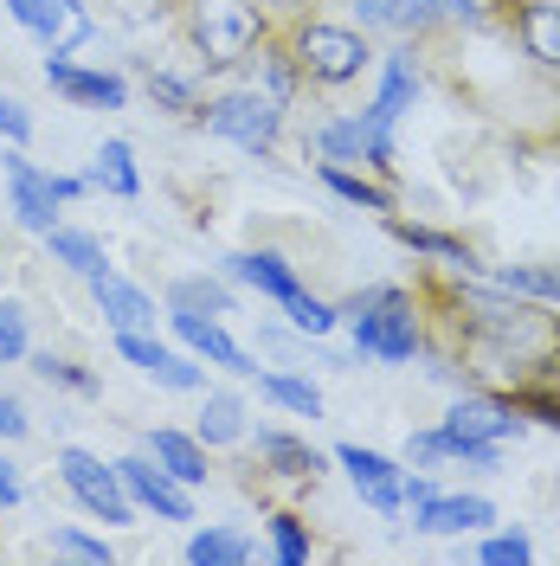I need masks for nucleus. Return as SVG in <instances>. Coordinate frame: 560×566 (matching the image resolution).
<instances>
[{
	"label": "nucleus",
	"instance_id": "nucleus-7",
	"mask_svg": "<svg viewBox=\"0 0 560 566\" xmlns=\"http://www.w3.org/2000/svg\"><path fill=\"white\" fill-rule=\"evenodd\" d=\"M438 424H445L452 451L457 444H509V438H522L528 431V419L516 412V399H509L502 387H464Z\"/></svg>",
	"mask_w": 560,
	"mask_h": 566
},
{
	"label": "nucleus",
	"instance_id": "nucleus-23",
	"mask_svg": "<svg viewBox=\"0 0 560 566\" xmlns=\"http://www.w3.org/2000/svg\"><path fill=\"white\" fill-rule=\"evenodd\" d=\"M374 65H381V91H374V104H367V109H374V116H386V123H400V116L425 97L419 59H413V45L400 39V45H393V52H381Z\"/></svg>",
	"mask_w": 560,
	"mask_h": 566
},
{
	"label": "nucleus",
	"instance_id": "nucleus-1",
	"mask_svg": "<svg viewBox=\"0 0 560 566\" xmlns=\"http://www.w3.org/2000/svg\"><path fill=\"white\" fill-rule=\"evenodd\" d=\"M342 322L354 335L361 360H381V367H406L425 354V303L413 283H367L335 303Z\"/></svg>",
	"mask_w": 560,
	"mask_h": 566
},
{
	"label": "nucleus",
	"instance_id": "nucleus-9",
	"mask_svg": "<svg viewBox=\"0 0 560 566\" xmlns=\"http://www.w3.org/2000/svg\"><path fill=\"white\" fill-rule=\"evenodd\" d=\"M7 13L20 33H33L45 52H65V59L97 39V13L84 0H7Z\"/></svg>",
	"mask_w": 560,
	"mask_h": 566
},
{
	"label": "nucleus",
	"instance_id": "nucleus-15",
	"mask_svg": "<svg viewBox=\"0 0 560 566\" xmlns=\"http://www.w3.org/2000/svg\"><path fill=\"white\" fill-rule=\"evenodd\" d=\"M265 91V97H278L283 109H297L303 97H310V84H303V71H297V52H290V39H283V27H271V33L251 45V59L239 65Z\"/></svg>",
	"mask_w": 560,
	"mask_h": 566
},
{
	"label": "nucleus",
	"instance_id": "nucleus-29",
	"mask_svg": "<svg viewBox=\"0 0 560 566\" xmlns=\"http://www.w3.org/2000/svg\"><path fill=\"white\" fill-rule=\"evenodd\" d=\"M187 560L194 566H251L258 560V534L232 528V522H207L187 534Z\"/></svg>",
	"mask_w": 560,
	"mask_h": 566
},
{
	"label": "nucleus",
	"instance_id": "nucleus-39",
	"mask_svg": "<svg viewBox=\"0 0 560 566\" xmlns=\"http://www.w3.org/2000/svg\"><path fill=\"white\" fill-rule=\"evenodd\" d=\"M148 380H155L162 392H207V360H200V354H175L168 348V360H162Z\"/></svg>",
	"mask_w": 560,
	"mask_h": 566
},
{
	"label": "nucleus",
	"instance_id": "nucleus-2",
	"mask_svg": "<svg viewBox=\"0 0 560 566\" xmlns=\"http://www.w3.org/2000/svg\"><path fill=\"white\" fill-rule=\"evenodd\" d=\"M278 27H283V39H290L297 71H303L310 91H349V84H361V77L374 71V59H381L374 39L361 33V27L315 13V0L310 7H297V13H283Z\"/></svg>",
	"mask_w": 560,
	"mask_h": 566
},
{
	"label": "nucleus",
	"instance_id": "nucleus-10",
	"mask_svg": "<svg viewBox=\"0 0 560 566\" xmlns=\"http://www.w3.org/2000/svg\"><path fill=\"white\" fill-rule=\"evenodd\" d=\"M110 463H116V476H123L129 502L148 509L155 522H194V515H200V509H194V490L175 483V476L148 458V451H129V458H110Z\"/></svg>",
	"mask_w": 560,
	"mask_h": 566
},
{
	"label": "nucleus",
	"instance_id": "nucleus-25",
	"mask_svg": "<svg viewBox=\"0 0 560 566\" xmlns=\"http://www.w3.org/2000/svg\"><path fill=\"white\" fill-rule=\"evenodd\" d=\"M315 180L342 200V207H361V212H400V187L393 180H374V175H361V168H335V161H310Z\"/></svg>",
	"mask_w": 560,
	"mask_h": 566
},
{
	"label": "nucleus",
	"instance_id": "nucleus-28",
	"mask_svg": "<svg viewBox=\"0 0 560 566\" xmlns=\"http://www.w3.org/2000/svg\"><path fill=\"white\" fill-rule=\"evenodd\" d=\"M45 258H52V264H65L71 277H104L110 271V251H104V239H97V232H84V226H65V219H59V226H52V232H45Z\"/></svg>",
	"mask_w": 560,
	"mask_h": 566
},
{
	"label": "nucleus",
	"instance_id": "nucleus-26",
	"mask_svg": "<svg viewBox=\"0 0 560 566\" xmlns=\"http://www.w3.org/2000/svg\"><path fill=\"white\" fill-rule=\"evenodd\" d=\"M194 438L207 444V451H232V444H246L251 424H246V399L226 387H207L200 392V419H194Z\"/></svg>",
	"mask_w": 560,
	"mask_h": 566
},
{
	"label": "nucleus",
	"instance_id": "nucleus-44",
	"mask_svg": "<svg viewBox=\"0 0 560 566\" xmlns=\"http://www.w3.org/2000/svg\"><path fill=\"white\" fill-rule=\"evenodd\" d=\"M258 7H265L271 20H283V13H297V7H310V0H258Z\"/></svg>",
	"mask_w": 560,
	"mask_h": 566
},
{
	"label": "nucleus",
	"instance_id": "nucleus-6",
	"mask_svg": "<svg viewBox=\"0 0 560 566\" xmlns=\"http://www.w3.org/2000/svg\"><path fill=\"white\" fill-rule=\"evenodd\" d=\"M251 458L265 470V476H246L251 495H265L271 483H283V490H315L329 476V458L315 451L303 431H283V424H258L251 431Z\"/></svg>",
	"mask_w": 560,
	"mask_h": 566
},
{
	"label": "nucleus",
	"instance_id": "nucleus-36",
	"mask_svg": "<svg viewBox=\"0 0 560 566\" xmlns=\"http://www.w3.org/2000/svg\"><path fill=\"white\" fill-rule=\"evenodd\" d=\"M33 354V316L20 296H0V367H20Z\"/></svg>",
	"mask_w": 560,
	"mask_h": 566
},
{
	"label": "nucleus",
	"instance_id": "nucleus-27",
	"mask_svg": "<svg viewBox=\"0 0 560 566\" xmlns=\"http://www.w3.org/2000/svg\"><path fill=\"white\" fill-rule=\"evenodd\" d=\"M91 187L116 193V200H142V168H136V142L129 136H104L91 155Z\"/></svg>",
	"mask_w": 560,
	"mask_h": 566
},
{
	"label": "nucleus",
	"instance_id": "nucleus-30",
	"mask_svg": "<svg viewBox=\"0 0 560 566\" xmlns=\"http://www.w3.org/2000/svg\"><path fill=\"white\" fill-rule=\"evenodd\" d=\"M251 380H258V399L283 406L290 419H322V412H329V406H322V387H315L310 374H290V367H258Z\"/></svg>",
	"mask_w": 560,
	"mask_h": 566
},
{
	"label": "nucleus",
	"instance_id": "nucleus-12",
	"mask_svg": "<svg viewBox=\"0 0 560 566\" xmlns=\"http://www.w3.org/2000/svg\"><path fill=\"white\" fill-rule=\"evenodd\" d=\"M329 463H342L349 470L354 495L374 509V515H400L406 509V495H400V476H406V463L386 458V451H367V444H335Z\"/></svg>",
	"mask_w": 560,
	"mask_h": 566
},
{
	"label": "nucleus",
	"instance_id": "nucleus-41",
	"mask_svg": "<svg viewBox=\"0 0 560 566\" xmlns=\"http://www.w3.org/2000/svg\"><path fill=\"white\" fill-rule=\"evenodd\" d=\"M33 136H39L33 109L20 104V97H7V91H0V142H7V148H27Z\"/></svg>",
	"mask_w": 560,
	"mask_h": 566
},
{
	"label": "nucleus",
	"instance_id": "nucleus-34",
	"mask_svg": "<svg viewBox=\"0 0 560 566\" xmlns=\"http://www.w3.org/2000/svg\"><path fill=\"white\" fill-rule=\"evenodd\" d=\"M33 554H52V560H84V566L116 560L104 534H84V528H71V522H65V528H52V534H45V541H39Z\"/></svg>",
	"mask_w": 560,
	"mask_h": 566
},
{
	"label": "nucleus",
	"instance_id": "nucleus-8",
	"mask_svg": "<svg viewBox=\"0 0 560 566\" xmlns=\"http://www.w3.org/2000/svg\"><path fill=\"white\" fill-rule=\"evenodd\" d=\"M0 180H7V212H13V226L33 232V239H45V232L59 226V212H65V200L52 193V168H39L27 148H0Z\"/></svg>",
	"mask_w": 560,
	"mask_h": 566
},
{
	"label": "nucleus",
	"instance_id": "nucleus-24",
	"mask_svg": "<svg viewBox=\"0 0 560 566\" xmlns=\"http://www.w3.org/2000/svg\"><path fill=\"white\" fill-rule=\"evenodd\" d=\"M136 77H142L148 104L162 109V116H175V123H200V109H207V91H200V77H180V71L155 65V59H136Z\"/></svg>",
	"mask_w": 560,
	"mask_h": 566
},
{
	"label": "nucleus",
	"instance_id": "nucleus-13",
	"mask_svg": "<svg viewBox=\"0 0 560 566\" xmlns=\"http://www.w3.org/2000/svg\"><path fill=\"white\" fill-rule=\"evenodd\" d=\"M168 328H175V342L187 354H200L207 367H226L232 380H251V374H258V354H251L219 316H168Z\"/></svg>",
	"mask_w": 560,
	"mask_h": 566
},
{
	"label": "nucleus",
	"instance_id": "nucleus-17",
	"mask_svg": "<svg viewBox=\"0 0 560 566\" xmlns=\"http://www.w3.org/2000/svg\"><path fill=\"white\" fill-rule=\"evenodd\" d=\"M502 33L516 39V52H522L535 71L560 77V0H522Z\"/></svg>",
	"mask_w": 560,
	"mask_h": 566
},
{
	"label": "nucleus",
	"instance_id": "nucleus-11",
	"mask_svg": "<svg viewBox=\"0 0 560 566\" xmlns=\"http://www.w3.org/2000/svg\"><path fill=\"white\" fill-rule=\"evenodd\" d=\"M45 84L52 97H65L77 109H129V77L104 65H77L65 52H45Z\"/></svg>",
	"mask_w": 560,
	"mask_h": 566
},
{
	"label": "nucleus",
	"instance_id": "nucleus-40",
	"mask_svg": "<svg viewBox=\"0 0 560 566\" xmlns=\"http://www.w3.org/2000/svg\"><path fill=\"white\" fill-rule=\"evenodd\" d=\"M477 560L484 566H522V560H535V541H528L522 528L484 534V541H477Z\"/></svg>",
	"mask_w": 560,
	"mask_h": 566
},
{
	"label": "nucleus",
	"instance_id": "nucleus-4",
	"mask_svg": "<svg viewBox=\"0 0 560 566\" xmlns=\"http://www.w3.org/2000/svg\"><path fill=\"white\" fill-rule=\"evenodd\" d=\"M194 129H207V136L246 148L251 161H278L283 136H290V109H283L278 97H265L258 84H232V91L207 97V109H200Z\"/></svg>",
	"mask_w": 560,
	"mask_h": 566
},
{
	"label": "nucleus",
	"instance_id": "nucleus-20",
	"mask_svg": "<svg viewBox=\"0 0 560 566\" xmlns=\"http://www.w3.org/2000/svg\"><path fill=\"white\" fill-rule=\"evenodd\" d=\"M91 303H97V316H104L110 328H155V322H162V303H155L136 277H123L116 264H110L104 277H91Z\"/></svg>",
	"mask_w": 560,
	"mask_h": 566
},
{
	"label": "nucleus",
	"instance_id": "nucleus-21",
	"mask_svg": "<svg viewBox=\"0 0 560 566\" xmlns=\"http://www.w3.org/2000/svg\"><path fill=\"white\" fill-rule=\"evenodd\" d=\"M142 451L162 463L175 483H187V490H200L212 476V451L194 438V431H180V424H155V431H142Z\"/></svg>",
	"mask_w": 560,
	"mask_h": 566
},
{
	"label": "nucleus",
	"instance_id": "nucleus-3",
	"mask_svg": "<svg viewBox=\"0 0 560 566\" xmlns=\"http://www.w3.org/2000/svg\"><path fill=\"white\" fill-rule=\"evenodd\" d=\"M175 27H180V39L194 45L200 71L226 77V71L246 65L251 45L271 33L278 20H271L258 0H175Z\"/></svg>",
	"mask_w": 560,
	"mask_h": 566
},
{
	"label": "nucleus",
	"instance_id": "nucleus-16",
	"mask_svg": "<svg viewBox=\"0 0 560 566\" xmlns=\"http://www.w3.org/2000/svg\"><path fill=\"white\" fill-rule=\"evenodd\" d=\"M381 226H386V239L406 245L413 258H432V264H445V271H484V258H477V245H470L464 232L419 226V219H400V212H381Z\"/></svg>",
	"mask_w": 560,
	"mask_h": 566
},
{
	"label": "nucleus",
	"instance_id": "nucleus-37",
	"mask_svg": "<svg viewBox=\"0 0 560 566\" xmlns=\"http://www.w3.org/2000/svg\"><path fill=\"white\" fill-rule=\"evenodd\" d=\"M283 316H290V328H303V335H315V342L342 328V310H335L329 296H315V290H303V296H290V303H283Z\"/></svg>",
	"mask_w": 560,
	"mask_h": 566
},
{
	"label": "nucleus",
	"instance_id": "nucleus-18",
	"mask_svg": "<svg viewBox=\"0 0 560 566\" xmlns=\"http://www.w3.org/2000/svg\"><path fill=\"white\" fill-rule=\"evenodd\" d=\"M162 316H219V322H232L239 316V290H232L226 271H219V277H207V271H180V277H168V290H162Z\"/></svg>",
	"mask_w": 560,
	"mask_h": 566
},
{
	"label": "nucleus",
	"instance_id": "nucleus-22",
	"mask_svg": "<svg viewBox=\"0 0 560 566\" xmlns=\"http://www.w3.org/2000/svg\"><path fill=\"white\" fill-rule=\"evenodd\" d=\"M496 522V502L490 495H425L413 509V528L419 534H484Z\"/></svg>",
	"mask_w": 560,
	"mask_h": 566
},
{
	"label": "nucleus",
	"instance_id": "nucleus-32",
	"mask_svg": "<svg viewBox=\"0 0 560 566\" xmlns=\"http://www.w3.org/2000/svg\"><path fill=\"white\" fill-rule=\"evenodd\" d=\"M27 360H33V374L52 392H71V399H97V392H104V374H97V367H84V360H71V354L33 348Z\"/></svg>",
	"mask_w": 560,
	"mask_h": 566
},
{
	"label": "nucleus",
	"instance_id": "nucleus-31",
	"mask_svg": "<svg viewBox=\"0 0 560 566\" xmlns=\"http://www.w3.org/2000/svg\"><path fill=\"white\" fill-rule=\"evenodd\" d=\"M484 277L496 290H516V296H535V303H554L560 310V258H528V264H484Z\"/></svg>",
	"mask_w": 560,
	"mask_h": 566
},
{
	"label": "nucleus",
	"instance_id": "nucleus-5",
	"mask_svg": "<svg viewBox=\"0 0 560 566\" xmlns=\"http://www.w3.org/2000/svg\"><path fill=\"white\" fill-rule=\"evenodd\" d=\"M52 470H59V490H65L91 522H104V528H136V502L123 490L116 463H104L97 451H84V444H59V451H52Z\"/></svg>",
	"mask_w": 560,
	"mask_h": 566
},
{
	"label": "nucleus",
	"instance_id": "nucleus-35",
	"mask_svg": "<svg viewBox=\"0 0 560 566\" xmlns=\"http://www.w3.org/2000/svg\"><path fill=\"white\" fill-rule=\"evenodd\" d=\"M522 0H445V20L457 33H502Z\"/></svg>",
	"mask_w": 560,
	"mask_h": 566
},
{
	"label": "nucleus",
	"instance_id": "nucleus-19",
	"mask_svg": "<svg viewBox=\"0 0 560 566\" xmlns=\"http://www.w3.org/2000/svg\"><path fill=\"white\" fill-rule=\"evenodd\" d=\"M303 148H310L315 161H335V168H361V175H374V142H367V123H361V116H315V129L303 136Z\"/></svg>",
	"mask_w": 560,
	"mask_h": 566
},
{
	"label": "nucleus",
	"instance_id": "nucleus-38",
	"mask_svg": "<svg viewBox=\"0 0 560 566\" xmlns=\"http://www.w3.org/2000/svg\"><path fill=\"white\" fill-rule=\"evenodd\" d=\"M400 463H406V470H445V463H452V438H445V424H419V431H406Z\"/></svg>",
	"mask_w": 560,
	"mask_h": 566
},
{
	"label": "nucleus",
	"instance_id": "nucleus-42",
	"mask_svg": "<svg viewBox=\"0 0 560 566\" xmlns=\"http://www.w3.org/2000/svg\"><path fill=\"white\" fill-rule=\"evenodd\" d=\"M0 438H7V444H20V438H33V419H27V406H20L13 392H0Z\"/></svg>",
	"mask_w": 560,
	"mask_h": 566
},
{
	"label": "nucleus",
	"instance_id": "nucleus-14",
	"mask_svg": "<svg viewBox=\"0 0 560 566\" xmlns=\"http://www.w3.org/2000/svg\"><path fill=\"white\" fill-rule=\"evenodd\" d=\"M219 271H226L232 283H246V290H258V296H265V303H278V310L290 303V296H303V290H310V283H303V271H297L283 251H271V245L226 251V258H219Z\"/></svg>",
	"mask_w": 560,
	"mask_h": 566
},
{
	"label": "nucleus",
	"instance_id": "nucleus-33",
	"mask_svg": "<svg viewBox=\"0 0 560 566\" xmlns=\"http://www.w3.org/2000/svg\"><path fill=\"white\" fill-rule=\"evenodd\" d=\"M265 541H271V560L278 566H310L315 560V528L297 509H271V515H265Z\"/></svg>",
	"mask_w": 560,
	"mask_h": 566
},
{
	"label": "nucleus",
	"instance_id": "nucleus-43",
	"mask_svg": "<svg viewBox=\"0 0 560 566\" xmlns=\"http://www.w3.org/2000/svg\"><path fill=\"white\" fill-rule=\"evenodd\" d=\"M27 502V490H20V470H13V458H0V509H20Z\"/></svg>",
	"mask_w": 560,
	"mask_h": 566
}]
</instances>
